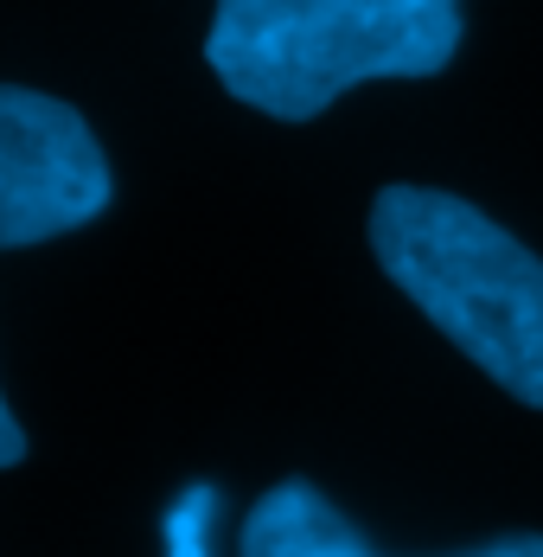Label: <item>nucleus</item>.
Here are the masks:
<instances>
[{
  "label": "nucleus",
  "instance_id": "nucleus-1",
  "mask_svg": "<svg viewBox=\"0 0 543 557\" xmlns=\"http://www.w3.org/2000/svg\"><path fill=\"white\" fill-rule=\"evenodd\" d=\"M371 257L505 397L543 410V257L531 244L460 193L383 186Z\"/></svg>",
  "mask_w": 543,
  "mask_h": 557
},
{
  "label": "nucleus",
  "instance_id": "nucleus-2",
  "mask_svg": "<svg viewBox=\"0 0 543 557\" xmlns=\"http://www.w3.org/2000/svg\"><path fill=\"white\" fill-rule=\"evenodd\" d=\"M460 52V0H217L205 64L275 115L314 122L352 84L434 77Z\"/></svg>",
  "mask_w": 543,
  "mask_h": 557
},
{
  "label": "nucleus",
  "instance_id": "nucleus-3",
  "mask_svg": "<svg viewBox=\"0 0 543 557\" xmlns=\"http://www.w3.org/2000/svg\"><path fill=\"white\" fill-rule=\"evenodd\" d=\"M109 199L115 173L90 122L46 90L0 84V250L84 231Z\"/></svg>",
  "mask_w": 543,
  "mask_h": 557
},
{
  "label": "nucleus",
  "instance_id": "nucleus-4",
  "mask_svg": "<svg viewBox=\"0 0 543 557\" xmlns=\"http://www.w3.org/2000/svg\"><path fill=\"white\" fill-rule=\"evenodd\" d=\"M237 557H378V552L307 474H288L243 512ZM460 557H543V532H505V539L473 545Z\"/></svg>",
  "mask_w": 543,
  "mask_h": 557
},
{
  "label": "nucleus",
  "instance_id": "nucleus-5",
  "mask_svg": "<svg viewBox=\"0 0 543 557\" xmlns=\"http://www.w3.org/2000/svg\"><path fill=\"white\" fill-rule=\"evenodd\" d=\"M205 519H212V494L199 487L192 500L173 512V557H205Z\"/></svg>",
  "mask_w": 543,
  "mask_h": 557
},
{
  "label": "nucleus",
  "instance_id": "nucleus-6",
  "mask_svg": "<svg viewBox=\"0 0 543 557\" xmlns=\"http://www.w3.org/2000/svg\"><path fill=\"white\" fill-rule=\"evenodd\" d=\"M20 461H26V423L13 417V404L0 391V468H20Z\"/></svg>",
  "mask_w": 543,
  "mask_h": 557
}]
</instances>
